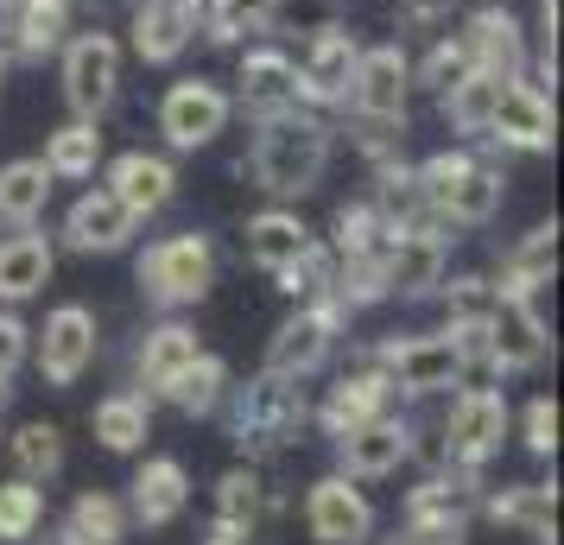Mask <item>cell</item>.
Segmentation results:
<instances>
[{"mask_svg":"<svg viewBox=\"0 0 564 545\" xmlns=\"http://www.w3.org/2000/svg\"><path fill=\"white\" fill-rule=\"evenodd\" d=\"M330 153H336V128L317 115V108H280L254 128V146H248V172L267 197H305L324 184L330 172Z\"/></svg>","mask_w":564,"mask_h":545,"instance_id":"6da1fadb","label":"cell"},{"mask_svg":"<svg viewBox=\"0 0 564 545\" xmlns=\"http://www.w3.org/2000/svg\"><path fill=\"white\" fill-rule=\"evenodd\" d=\"M223 413H229L235 450H241L248 464H267V457H280V450L299 444L311 406H305V393H299V381H285V374H267V368H260L248 388L223 393Z\"/></svg>","mask_w":564,"mask_h":545,"instance_id":"7a4b0ae2","label":"cell"},{"mask_svg":"<svg viewBox=\"0 0 564 545\" xmlns=\"http://www.w3.org/2000/svg\"><path fill=\"white\" fill-rule=\"evenodd\" d=\"M412 172H419V190H425V209H432L437 229H482V222H495L501 165H482L476 153L451 146V153H432Z\"/></svg>","mask_w":564,"mask_h":545,"instance_id":"3957f363","label":"cell"},{"mask_svg":"<svg viewBox=\"0 0 564 545\" xmlns=\"http://www.w3.org/2000/svg\"><path fill=\"white\" fill-rule=\"evenodd\" d=\"M133 286L147 305L159 312H184V305H204L216 286V241L204 229H178L159 235L147 254L133 260Z\"/></svg>","mask_w":564,"mask_h":545,"instance_id":"277c9868","label":"cell"},{"mask_svg":"<svg viewBox=\"0 0 564 545\" xmlns=\"http://www.w3.org/2000/svg\"><path fill=\"white\" fill-rule=\"evenodd\" d=\"M513 432V406L501 388H463L444 413V464L482 469L488 457H501V444Z\"/></svg>","mask_w":564,"mask_h":545,"instance_id":"5b68a950","label":"cell"},{"mask_svg":"<svg viewBox=\"0 0 564 545\" xmlns=\"http://www.w3.org/2000/svg\"><path fill=\"white\" fill-rule=\"evenodd\" d=\"M375 368L387 374V388L406 393V400H432V393H451L463 388V349L451 337H393L381 349H368Z\"/></svg>","mask_w":564,"mask_h":545,"instance_id":"8992f818","label":"cell"},{"mask_svg":"<svg viewBox=\"0 0 564 545\" xmlns=\"http://www.w3.org/2000/svg\"><path fill=\"white\" fill-rule=\"evenodd\" d=\"M64 102L77 121H102L121 102V45L115 32H77L64 39Z\"/></svg>","mask_w":564,"mask_h":545,"instance_id":"52a82bcc","label":"cell"},{"mask_svg":"<svg viewBox=\"0 0 564 545\" xmlns=\"http://www.w3.org/2000/svg\"><path fill=\"white\" fill-rule=\"evenodd\" d=\"M229 89L209 77H178L165 96H159V133L172 153H204L216 146V133H229Z\"/></svg>","mask_w":564,"mask_h":545,"instance_id":"ba28073f","label":"cell"},{"mask_svg":"<svg viewBox=\"0 0 564 545\" xmlns=\"http://www.w3.org/2000/svg\"><path fill=\"white\" fill-rule=\"evenodd\" d=\"M343 324H349V312H343L336 298L299 305V312L273 330V342H267V374H285V381H305V374H317V368L330 362Z\"/></svg>","mask_w":564,"mask_h":545,"instance_id":"9c48e42d","label":"cell"},{"mask_svg":"<svg viewBox=\"0 0 564 545\" xmlns=\"http://www.w3.org/2000/svg\"><path fill=\"white\" fill-rule=\"evenodd\" d=\"M501 153H552L558 140V115H552V96L527 77H501V96H495V115H488V133Z\"/></svg>","mask_w":564,"mask_h":545,"instance_id":"30bf717a","label":"cell"},{"mask_svg":"<svg viewBox=\"0 0 564 545\" xmlns=\"http://www.w3.org/2000/svg\"><path fill=\"white\" fill-rule=\"evenodd\" d=\"M545 349H552V330H545L539 305H533V298L501 292V298H495V312H488V381L539 368V362H545Z\"/></svg>","mask_w":564,"mask_h":545,"instance_id":"8fae6325","label":"cell"},{"mask_svg":"<svg viewBox=\"0 0 564 545\" xmlns=\"http://www.w3.org/2000/svg\"><path fill=\"white\" fill-rule=\"evenodd\" d=\"M476 508H482V469L444 464L419 489H406V526L419 533H469Z\"/></svg>","mask_w":564,"mask_h":545,"instance_id":"7c38bea8","label":"cell"},{"mask_svg":"<svg viewBox=\"0 0 564 545\" xmlns=\"http://www.w3.org/2000/svg\"><path fill=\"white\" fill-rule=\"evenodd\" d=\"M305 533L317 545H368L375 539V508H368V494L343 469L317 476L305 489Z\"/></svg>","mask_w":564,"mask_h":545,"instance_id":"4fadbf2b","label":"cell"},{"mask_svg":"<svg viewBox=\"0 0 564 545\" xmlns=\"http://www.w3.org/2000/svg\"><path fill=\"white\" fill-rule=\"evenodd\" d=\"M128 32L140 64H178L204 32V0H133Z\"/></svg>","mask_w":564,"mask_h":545,"instance_id":"5bb4252c","label":"cell"},{"mask_svg":"<svg viewBox=\"0 0 564 545\" xmlns=\"http://www.w3.org/2000/svg\"><path fill=\"white\" fill-rule=\"evenodd\" d=\"M451 241L444 229H406L387 235L381 248V273H387V298H432L444 286V266H451Z\"/></svg>","mask_w":564,"mask_h":545,"instance_id":"9a60e30c","label":"cell"},{"mask_svg":"<svg viewBox=\"0 0 564 545\" xmlns=\"http://www.w3.org/2000/svg\"><path fill=\"white\" fill-rule=\"evenodd\" d=\"M356 32L349 26H317L305 57H292L299 70V108H343L349 96V70H356Z\"/></svg>","mask_w":564,"mask_h":545,"instance_id":"2e32d148","label":"cell"},{"mask_svg":"<svg viewBox=\"0 0 564 545\" xmlns=\"http://www.w3.org/2000/svg\"><path fill=\"white\" fill-rule=\"evenodd\" d=\"M412 102V57L400 45H361L349 70V115H406Z\"/></svg>","mask_w":564,"mask_h":545,"instance_id":"e0dca14e","label":"cell"},{"mask_svg":"<svg viewBox=\"0 0 564 545\" xmlns=\"http://www.w3.org/2000/svg\"><path fill=\"white\" fill-rule=\"evenodd\" d=\"M336 464H343V476L349 482H381V476H400V469L412 464V425L406 418H368V425H356V432H343L336 438Z\"/></svg>","mask_w":564,"mask_h":545,"instance_id":"ac0fdd59","label":"cell"},{"mask_svg":"<svg viewBox=\"0 0 564 545\" xmlns=\"http://www.w3.org/2000/svg\"><path fill=\"white\" fill-rule=\"evenodd\" d=\"M457 39L476 70H488V77H527V26H520L513 7H501V0L476 7Z\"/></svg>","mask_w":564,"mask_h":545,"instance_id":"d6986e66","label":"cell"},{"mask_svg":"<svg viewBox=\"0 0 564 545\" xmlns=\"http://www.w3.org/2000/svg\"><path fill=\"white\" fill-rule=\"evenodd\" d=\"M39 374L52 381V388H77L83 368L96 362V312L89 305H57L45 317V330H39Z\"/></svg>","mask_w":564,"mask_h":545,"instance_id":"ffe728a7","label":"cell"},{"mask_svg":"<svg viewBox=\"0 0 564 545\" xmlns=\"http://www.w3.org/2000/svg\"><path fill=\"white\" fill-rule=\"evenodd\" d=\"M133 235H140V216H133L108 184L83 190L77 204L64 209V241H70L77 254H121Z\"/></svg>","mask_w":564,"mask_h":545,"instance_id":"44dd1931","label":"cell"},{"mask_svg":"<svg viewBox=\"0 0 564 545\" xmlns=\"http://www.w3.org/2000/svg\"><path fill=\"white\" fill-rule=\"evenodd\" d=\"M381 413H393V388H387V374L375 368V356H361V362L343 368L336 388L324 393L317 425H324L330 438H343V432H356V425H368V418H381Z\"/></svg>","mask_w":564,"mask_h":545,"instance_id":"7402d4cb","label":"cell"},{"mask_svg":"<svg viewBox=\"0 0 564 545\" xmlns=\"http://www.w3.org/2000/svg\"><path fill=\"white\" fill-rule=\"evenodd\" d=\"M235 83H241V89H235L229 102H241L254 121L280 115V108H299V70H292V57H285L280 45H248Z\"/></svg>","mask_w":564,"mask_h":545,"instance_id":"603a6c76","label":"cell"},{"mask_svg":"<svg viewBox=\"0 0 564 545\" xmlns=\"http://www.w3.org/2000/svg\"><path fill=\"white\" fill-rule=\"evenodd\" d=\"M108 190L121 197V204L147 222V216H159V209L178 197V165L165 153H147V146H133V153H121V159H108Z\"/></svg>","mask_w":564,"mask_h":545,"instance_id":"cb8c5ba5","label":"cell"},{"mask_svg":"<svg viewBox=\"0 0 564 545\" xmlns=\"http://www.w3.org/2000/svg\"><path fill=\"white\" fill-rule=\"evenodd\" d=\"M476 514H488L495 526H508L520 539H539V545L558 539V489H545V482H508V489L482 494Z\"/></svg>","mask_w":564,"mask_h":545,"instance_id":"d4e9b609","label":"cell"},{"mask_svg":"<svg viewBox=\"0 0 564 545\" xmlns=\"http://www.w3.org/2000/svg\"><path fill=\"white\" fill-rule=\"evenodd\" d=\"M128 489H133L128 514L140 520V526H172V520L191 508V469H184L178 457H147Z\"/></svg>","mask_w":564,"mask_h":545,"instance_id":"484cf974","label":"cell"},{"mask_svg":"<svg viewBox=\"0 0 564 545\" xmlns=\"http://www.w3.org/2000/svg\"><path fill=\"white\" fill-rule=\"evenodd\" d=\"M311 241H317V235H311V222L299 216V209H285V204L248 216V235H241V248H248V260H254L260 273H280L285 260H299Z\"/></svg>","mask_w":564,"mask_h":545,"instance_id":"4316f807","label":"cell"},{"mask_svg":"<svg viewBox=\"0 0 564 545\" xmlns=\"http://www.w3.org/2000/svg\"><path fill=\"white\" fill-rule=\"evenodd\" d=\"M52 266H57V248L45 235H7L0 241V305H26L39 292L52 286Z\"/></svg>","mask_w":564,"mask_h":545,"instance_id":"83f0119b","label":"cell"},{"mask_svg":"<svg viewBox=\"0 0 564 545\" xmlns=\"http://www.w3.org/2000/svg\"><path fill=\"white\" fill-rule=\"evenodd\" d=\"M133 362H140V388H147V400H159L184 368L197 362V330L178 324V317H165V324H153V330L140 337V356H133Z\"/></svg>","mask_w":564,"mask_h":545,"instance_id":"f1b7e54d","label":"cell"},{"mask_svg":"<svg viewBox=\"0 0 564 545\" xmlns=\"http://www.w3.org/2000/svg\"><path fill=\"white\" fill-rule=\"evenodd\" d=\"M0 20H7V52L39 64V57H52L57 45H64V32H70V0H20V7H7Z\"/></svg>","mask_w":564,"mask_h":545,"instance_id":"f546056e","label":"cell"},{"mask_svg":"<svg viewBox=\"0 0 564 545\" xmlns=\"http://www.w3.org/2000/svg\"><path fill=\"white\" fill-rule=\"evenodd\" d=\"M552 273H558V222H539V229H527L508 254H501V280H495V292L533 298L539 286H552Z\"/></svg>","mask_w":564,"mask_h":545,"instance_id":"4dcf8cb0","label":"cell"},{"mask_svg":"<svg viewBox=\"0 0 564 545\" xmlns=\"http://www.w3.org/2000/svg\"><path fill=\"white\" fill-rule=\"evenodd\" d=\"M57 178L45 172V159H7L0 165V222H13V229H32L45 204H52Z\"/></svg>","mask_w":564,"mask_h":545,"instance_id":"1f68e13d","label":"cell"},{"mask_svg":"<svg viewBox=\"0 0 564 545\" xmlns=\"http://www.w3.org/2000/svg\"><path fill=\"white\" fill-rule=\"evenodd\" d=\"M267 514H273V489H267L260 464H235L229 476L216 482V520L254 539V533H260V520H267Z\"/></svg>","mask_w":564,"mask_h":545,"instance_id":"d6a6232c","label":"cell"},{"mask_svg":"<svg viewBox=\"0 0 564 545\" xmlns=\"http://www.w3.org/2000/svg\"><path fill=\"white\" fill-rule=\"evenodd\" d=\"M128 539V508L108 489H83L57 526V545H121Z\"/></svg>","mask_w":564,"mask_h":545,"instance_id":"836d02e7","label":"cell"},{"mask_svg":"<svg viewBox=\"0 0 564 545\" xmlns=\"http://www.w3.org/2000/svg\"><path fill=\"white\" fill-rule=\"evenodd\" d=\"M89 432L102 438V450L133 457L140 444L153 438V406H147V393H108L102 406L89 413Z\"/></svg>","mask_w":564,"mask_h":545,"instance_id":"e575fe53","label":"cell"},{"mask_svg":"<svg viewBox=\"0 0 564 545\" xmlns=\"http://www.w3.org/2000/svg\"><path fill=\"white\" fill-rule=\"evenodd\" d=\"M102 165V121H64V128L45 140V172L57 184H83L96 178Z\"/></svg>","mask_w":564,"mask_h":545,"instance_id":"d590c367","label":"cell"},{"mask_svg":"<svg viewBox=\"0 0 564 545\" xmlns=\"http://www.w3.org/2000/svg\"><path fill=\"white\" fill-rule=\"evenodd\" d=\"M223 393H229V368H223V356H204V349H197V362L184 368L159 400H172L184 418H209V413H223Z\"/></svg>","mask_w":564,"mask_h":545,"instance_id":"8d00e7d4","label":"cell"},{"mask_svg":"<svg viewBox=\"0 0 564 545\" xmlns=\"http://www.w3.org/2000/svg\"><path fill=\"white\" fill-rule=\"evenodd\" d=\"M495 96H501V77H488V70H469L463 83H451L437 102H444V121L451 133H469V140H482L488 133V115H495Z\"/></svg>","mask_w":564,"mask_h":545,"instance_id":"74e56055","label":"cell"},{"mask_svg":"<svg viewBox=\"0 0 564 545\" xmlns=\"http://www.w3.org/2000/svg\"><path fill=\"white\" fill-rule=\"evenodd\" d=\"M57 469H64V432H57L52 418H32V425H20V432H13V476L45 489Z\"/></svg>","mask_w":564,"mask_h":545,"instance_id":"f35d334b","label":"cell"},{"mask_svg":"<svg viewBox=\"0 0 564 545\" xmlns=\"http://www.w3.org/2000/svg\"><path fill=\"white\" fill-rule=\"evenodd\" d=\"M336 260H361V254H381L387 248V222L375 216V204L361 197V204H343L330 216V241H324Z\"/></svg>","mask_w":564,"mask_h":545,"instance_id":"ab89813d","label":"cell"},{"mask_svg":"<svg viewBox=\"0 0 564 545\" xmlns=\"http://www.w3.org/2000/svg\"><path fill=\"white\" fill-rule=\"evenodd\" d=\"M280 292L292 298V305H317V298H330V286H336V254L324 248V241H311L299 260H285L280 273Z\"/></svg>","mask_w":564,"mask_h":545,"instance_id":"60d3db41","label":"cell"},{"mask_svg":"<svg viewBox=\"0 0 564 545\" xmlns=\"http://www.w3.org/2000/svg\"><path fill=\"white\" fill-rule=\"evenodd\" d=\"M280 0H204V39L209 45H235L241 32L273 26Z\"/></svg>","mask_w":564,"mask_h":545,"instance_id":"b9f144b4","label":"cell"},{"mask_svg":"<svg viewBox=\"0 0 564 545\" xmlns=\"http://www.w3.org/2000/svg\"><path fill=\"white\" fill-rule=\"evenodd\" d=\"M45 520V489L39 482H0V545H26Z\"/></svg>","mask_w":564,"mask_h":545,"instance_id":"7bdbcfd3","label":"cell"},{"mask_svg":"<svg viewBox=\"0 0 564 545\" xmlns=\"http://www.w3.org/2000/svg\"><path fill=\"white\" fill-rule=\"evenodd\" d=\"M469 70H476V64H469V52H463V39H444V32H437L432 52L412 64V89H432V96H444V89H451V83H463Z\"/></svg>","mask_w":564,"mask_h":545,"instance_id":"ee69618b","label":"cell"},{"mask_svg":"<svg viewBox=\"0 0 564 545\" xmlns=\"http://www.w3.org/2000/svg\"><path fill=\"white\" fill-rule=\"evenodd\" d=\"M349 140L368 165H387L400 159V140H406V115H349Z\"/></svg>","mask_w":564,"mask_h":545,"instance_id":"f6af8a7d","label":"cell"},{"mask_svg":"<svg viewBox=\"0 0 564 545\" xmlns=\"http://www.w3.org/2000/svg\"><path fill=\"white\" fill-rule=\"evenodd\" d=\"M444 292V317H451V330L457 324H488V312H495V280H482V273H463V280H451V286H437Z\"/></svg>","mask_w":564,"mask_h":545,"instance_id":"bcb514c9","label":"cell"},{"mask_svg":"<svg viewBox=\"0 0 564 545\" xmlns=\"http://www.w3.org/2000/svg\"><path fill=\"white\" fill-rule=\"evenodd\" d=\"M520 444H527L533 457H552V450H558V400H552V393L527 400V413H520Z\"/></svg>","mask_w":564,"mask_h":545,"instance_id":"7dc6e473","label":"cell"},{"mask_svg":"<svg viewBox=\"0 0 564 545\" xmlns=\"http://www.w3.org/2000/svg\"><path fill=\"white\" fill-rule=\"evenodd\" d=\"M457 13V0H400V32H444Z\"/></svg>","mask_w":564,"mask_h":545,"instance_id":"c3c4849f","label":"cell"},{"mask_svg":"<svg viewBox=\"0 0 564 545\" xmlns=\"http://www.w3.org/2000/svg\"><path fill=\"white\" fill-rule=\"evenodd\" d=\"M26 356H32V330L13 312H0V381H13Z\"/></svg>","mask_w":564,"mask_h":545,"instance_id":"681fc988","label":"cell"},{"mask_svg":"<svg viewBox=\"0 0 564 545\" xmlns=\"http://www.w3.org/2000/svg\"><path fill=\"white\" fill-rule=\"evenodd\" d=\"M387 545H463V533H419V526H400Z\"/></svg>","mask_w":564,"mask_h":545,"instance_id":"f907efd6","label":"cell"},{"mask_svg":"<svg viewBox=\"0 0 564 545\" xmlns=\"http://www.w3.org/2000/svg\"><path fill=\"white\" fill-rule=\"evenodd\" d=\"M539 39L545 52H558V0H539Z\"/></svg>","mask_w":564,"mask_h":545,"instance_id":"816d5d0a","label":"cell"},{"mask_svg":"<svg viewBox=\"0 0 564 545\" xmlns=\"http://www.w3.org/2000/svg\"><path fill=\"white\" fill-rule=\"evenodd\" d=\"M204 545H248V533H235V526H223V520H209Z\"/></svg>","mask_w":564,"mask_h":545,"instance_id":"f5cc1de1","label":"cell"},{"mask_svg":"<svg viewBox=\"0 0 564 545\" xmlns=\"http://www.w3.org/2000/svg\"><path fill=\"white\" fill-rule=\"evenodd\" d=\"M0 70H7V52H0Z\"/></svg>","mask_w":564,"mask_h":545,"instance_id":"db71d44e","label":"cell"}]
</instances>
